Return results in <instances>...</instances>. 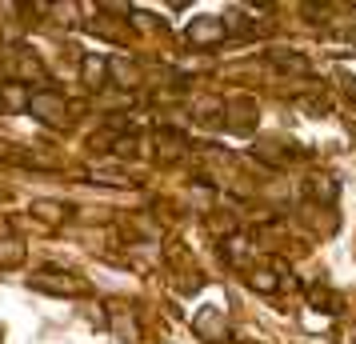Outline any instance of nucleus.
<instances>
[{"label":"nucleus","mask_w":356,"mask_h":344,"mask_svg":"<svg viewBox=\"0 0 356 344\" xmlns=\"http://www.w3.org/2000/svg\"><path fill=\"white\" fill-rule=\"evenodd\" d=\"M29 288L49 293V296H88L92 293V284L81 272H68V268H56V264H44L40 272H33L29 277Z\"/></svg>","instance_id":"obj_1"},{"label":"nucleus","mask_w":356,"mask_h":344,"mask_svg":"<svg viewBox=\"0 0 356 344\" xmlns=\"http://www.w3.org/2000/svg\"><path fill=\"white\" fill-rule=\"evenodd\" d=\"M29 113H33L40 124H49V129H65L68 124V100H65L60 88H33Z\"/></svg>","instance_id":"obj_2"},{"label":"nucleus","mask_w":356,"mask_h":344,"mask_svg":"<svg viewBox=\"0 0 356 344\" xmlns=\"http://www.w3.org/2000/svg\"><path fill=\"white\" fill-rule=\"evenodd\" d=\"M225 20L220 17H193L188 20V28H184V40L193 44V49H216V44H225Z\"/></svg>","instance_id":"obj_3"},{"label":"nucleus","mask_w":356,"mask_h":344,"mask_svg":"<svg viewBox=\"0 0 356 344\" xmlns=\"http://www.w3.org/2000/svg\"><path fill=\"white\" fill-rule=\"evenodd\" d=\"M193 328H196V336H204L209 344L228 341V316H225V309H216V304H204V309L196 312Z\"/></svg>","instance_id":"obj_4"},{"label":"nucleus","mask_w":356,"mask_h":344,"mask_svg":"<svg viewBox=\"0 0 356 344\" xmlns=\"http://www.w3.org/2000/svg\"><path fill=\"white\" fill-rule=\"evenodd\" d=\"M33 88L24 81H0V113H29Z\"/></svg>","instance_id":"obj_5"},{"label":"nucleus","mask_w":356,"mask_h":344,"mask_svg":"<svg viewBox=\"0 0 356 344\" xmlns=\"http://www.w3.org/2000/svg\"><path fill=\"white\" fill-rule=\"evenodd\" d=\"M81 81H84V88H104L108 84V56H100V52H88L81 60Z\"/></svg>","instance_id":"obj_6"},{"label":"nucleus","mask_w":356,"mask_h":344,"mask_svg":"<svg viewBox=\"0 0 356 344\" xmlns=\"http://www.w3.org/2000/svg\"><path fill=\"white\" fill-rule=\"evenodd\" d=\"M225 124L232 132H252L257 129V104H252V100H232V104H228V116H225Z\"/></svg>","instance_id":"obj_7"},{"label":"nucleus","mask_w":356,"mask_h":344,"mask_svg":"<svg viewBox=\"0 0 356 344\" xmlns=\"http://www.w3.org/2000/svg\"><path fill=\"white\" fill-rule=\"evenodd\" d=\"M24 261H29V245L20 236H4L0 240V272H17V268H24Z\"/></svg>","instance_id":"obj_8"},{"label":"nucleus","mask_w":356,"mask_h":344,"mask_svg":"<svg viewBox=\"0 0 356 344\" xmlns=\"http://www.w3.org/2000/svg\"><path fill=\"white\" fill-rule=\"evenodd\" d=\"M29 213L40 220V224H49V229H56V224H65L68 216H72V208L68 204H56V200H36Z\"/></svg>","instance_id":"obj_9"},{"label":"nucleus","mask_w":356,"mask_h":344,"mask_svg":"<svg viewBox=\"0 0 356 344\" xmlns=\"http://www.w3.org/2000/svg\"><path fill=\"white\" fill-rule=\"evenodd\" d=\"M244 280H248L252 293H264V296H273L276 288H280V277H276L273 268H264V264H252V268L244 272Z\"/></svg>","instance_id":"obj_10"},{"label":"nucleus","mask_w":356,"mask_h":344,"mask_svg":"<svg viewBox=\"0 0 356 344\" xmlns=\"http://www.w3.org/2000/svg\"><path fill=\"white\" fill-rule=\"evenodd\" d=\"M264 56H268V65L284 68V72H308V60L300 56V52H289V49H268Z\"/></svg>","instance_id":"obj_11"},{"label":"nucleus","mask_w":356,"mask_h":344,"mask_svg":"<svg viewBox=\"0 0 356 344\" xmlns=\"http://www.w3.org/2000/svg\"><path fill=\"white\" fill-rule=\"evenodd\" d=\"M305 193L312 197V204H324V208H328V200H337V181H324V177H308V181H305Z\"/></svg>","instance_id":"obj_12"},{"label":"nucleus","mask_w":356,"mask_h":344,"mask_svg":"<svg viewBox=\"0 0 356 344\" xmlns=\"http://www.w3.org/2000/svg\"><path fill=\"white\" fill-rule=\"evenodd\" d=\"M108 76H116V84H124V88H132V84H140V68L132 65V60L108 56Z\"/></svg>","instance_id":"obj_13"},{"label":"nucleus","mask_w":356,"mask_h":344,"mask_svg":"<svg viewBox=\"0 0 356 344\" xmlns=\"http://www.w3.org/2000/svg\"><path fill=\"white\" fill-rule=\"evenodd\" d=\"M17 68H20V76H24V84H29V76H33V81H44V65H40V56L29 52V49L17 52Z\"/></svg>","instance_id":"obj_14"},{"label":"nucleus","mask_w":356,"mask_h":344,"mask_svg":"<svg viewBox=\"0 0 356 344\" xmlns=\"http://www.w3.org/2000/svg\"><path fill=\"white\" fill-rule=\"evenodd\" d=\"M225 33H236V36H252V24H248V17L244 13H236V8H228L225 17Z\"/></svg>","instance_id":"obj_15"},{"label":"nucleus","mask_w":356,"mask_h":344,"mask_svg":"<svg viewBox=\"0 0 356 344\" xmlns=\"http://www.w3.org/2000/svg\"><path fill=\"white\" fill-rule=\"evenodd\" d=\"M88 184H104V188H132L136 181H129V177H116V172H92V177H88Z\"/></svg>","instance_id":"obj_16"},{"label":"nucleus","mask_w":356,"mask_h":344,"mask_svg":"<svg viewBox=\"0 0 356 344\" xmlns=\"http://www.w3.org/2000/svg\"><path fill=\"white\" fill-rule=\"evenodd\" d=\"M113 328H116V332H124V341H136V336H140V328H136V320H132V316H116Z\"/></svg>","instance_id":"obj_17"}]
</instances>
